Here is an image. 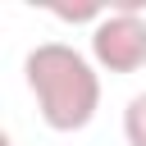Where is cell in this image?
Segmentation results:
<instances>
[{
	"instance_id": "6da1fadb",
	"label": "cell",
	"mask_w": 146,
	"mask_h": 146,
	"mask_svg": "<svg viewBox=\"0 0 146 146\" xmlns=\"http://www.w3.org/2000/svg\"><path fill=\"white\" fill-rule=\"evenodd\" d=\"M27 91L50 132H82L100 110V73L68 41H41L23 59Z\"/></svg>"
},
{
	"instance_id": "3957f363",
	"label": "cell",
	"mask_w": 146,
	"mask_h": 146,
	"mask_svg": "<svg viewBox=\"0 0 146 146\" xmlns=\"http://www.w3.org/2000/svg\"><path fill=\"white\" fill-rule=\"evenodd\" d=\"M123 141L128 146H146V91H137L123 110Z\"/></svg>"
},
{
	"instance_id": "7a4b0ae2",
	"label": "cell",
	"mask_w": 146,
	"mask_h": 146,
	"mask_svg": "<svg viewBox=\"0 0 146 146\" xmlns=\"http://www.w3.org/2000/svg\"><path fill=\"white\" fill-rule=\"evenodd\" d=\"M91 64L105 73L146 68V14H119L105 5V18L91 27Z\"/></svg>"
}]
</instances>
